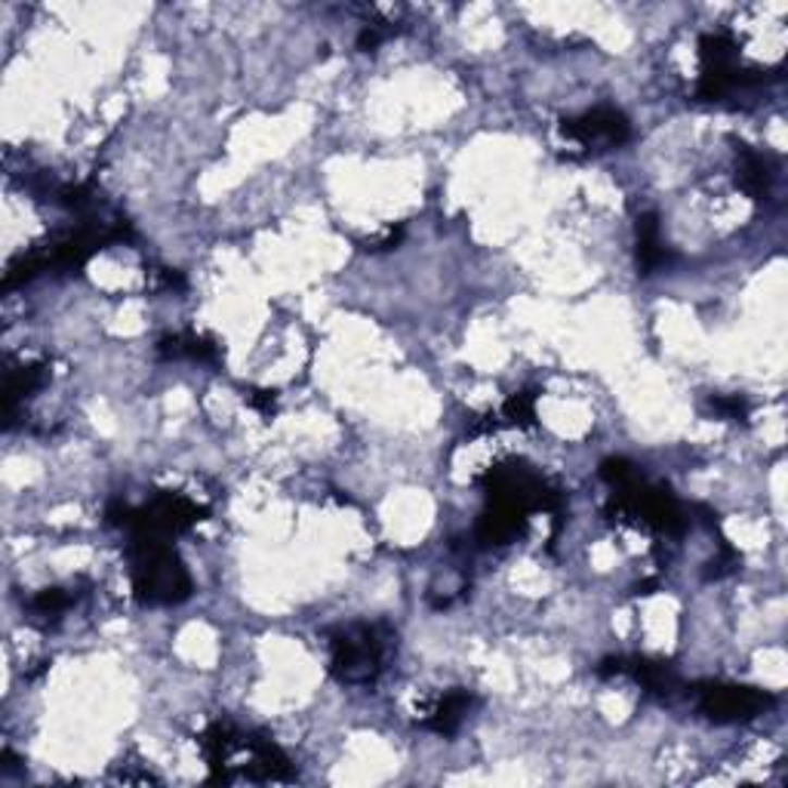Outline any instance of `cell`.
Wrapping results in <instances>:
<instances>
[{
	"instance_id": "obj_3",
	"label": "cell",
	"mask_w": 788,
	"mask_h": 788,
	"mask_svg": "<svg viewBox=\"0 0 788 788\" xmlns=\"http://www.w3.org/2000/svg\"><path fill=\"white\" fill-rule=\"evenodd\" d=\"M693 697H697L699 712L712 721H749L773 705V697L767 690L734 687V684H699Z\"/></svg>"
},
{
	"instance_id": "obj_10",
	"label": "cell",
	"mask_w": 788,
	"mask_h": 788,
	"mask_svg": "<svg viewBox=\"0 0 788 788\" xmlns=\"http://www.w3.org/2000/svg\"><path fill=\"white\" fill-rule=\"evenodd\" d=\"M500 416L508 422V426H518V429L537 426V394L530 392L512 394V397L502 404Z\"/></svg>"
},
{
	"instance_id": "obj_6",
	"label": "cell",
	"mask_w": 788,
	"mask_h": 788,
	"mask_svg": "<svg viewBox=\"0 0 788 788\" xmlns=\"http://www.w3.org/2000/svg\"><path fill=\"white\" fill-rule=\"evenodd\" d=\"M623 675H631L635 681L644 687L647 693H656V697H672V693L681 687L672 665L656 663V660H644V656H626Z\"/></svg>"
},
{
	"instance_id": "obj_1",
	"label": "cell",
	"mask_w": 788,
	"mask_h": 788,
	"mask_svg": "<svg viewBox=\"0 0 788 788\" xmlns=\"http://www.w3.org/2000/svg\"><path fill=\"white\" fill-rule=\"evenodd\" d=\"M133 591L143 604H180L192 594V576L161 537H133Z\"/></svg>"
},
{
	"instance_id": "obj_12",
	"label": "cell",
	"mask_w": 788,
	"mask_h": 788,
	"mask_svg": "<svg viewBox=\"0 0 788 788\" xmlns=\"http://www.w3.org/2000/svg\"><path fill=\"white\" fill-rule=\"evenodd\" d=\"M712 407H715V413H721L724 419H734V422H742V419L749 416V404H746V397H739V394L712 397Z\"/></svg>"
},
{
	"instance_id": "obj_9",
	"label": "cell",
	"mask_w": 788,
	"mask_h": 788,
	"mask_svg": "<svg viewBox=\"0 0 788 788\" xmlns=\"http://www.w3.org/2000/svg\"><path fill=\"white\" fill-rule=\"evenodd\" d=\"M736 182H739V188H742L746 195L764 197L773 185L771 163L764 161L758 151L742 148V151H739V176H736Z\"/></svg>"
},
{
	"instance_id": "obj_7",
	"label": "cell",
	"mask_w": 788,
	"mask_h": 788,
	"mask_svg": "<svg viewBox=\"0 0 788 788\" xmlns=\"http://www.w3.org/2000/svg\"><path fill=\"white\" fill-rule=\"evenodd\" d=\"M638 269L644 274H653L663 266L672 262V253L663 247V237H660V219L656 213H641L638 216Z\"/></svg>"
},
{
	"instance_id": "obj_5",
	"label": "cell",
	"mask_w": 788,
	"mask_h": 788,
	"mask_svg": "<svg viewBox=\"0 0 788 788\" xmlns=\"http://www.w3.org/2000/svg\"><path fill=\"white\" fill-rule=\"evenodd\" d=\"M468 709H471V693H468V690H450V693L434 699L429 709H426L422 727L438 736L456 734L459 724H463V717L468 715Z\"/></svg>"
},
{
	"instance_id": "obj_13",
	"label": "cell",
	"mask_w": 788,
	"mask_h": 788,
	"mask_svg": "<svg viewBox=\"0 0 788 788\" xmlns=\"http://www.w3.org/2000/svg\"><path fill=\"white\" fill-rule=\"evenodd\" d=\"M250 407H256V410H262L266 416H271L274 413V392H250Z\"/></svg>"
},
{
	"instance_id": "obj_2",
	"label": "cell",
	"mask_w": 788,
	"mask_h": 788,
	"mask_svg": "<svg viewBox=\"0 0 788 788\" xmlns=\"http://www.w3.org/2000/svg\"><path fill=\"white\" fill-rule=\"evenodd\" d=\"M389 631L382 626H348L330 638V672L342 684H373L385 668Z\"/></svg>"
},
{
	"instance_id": "obj_4",
	"label": "cell",
	"mask_w": 788,
	"mask_h": 788,
	"mask_svg": "<svg viewBox=\"0 0 788 788\" xmlns=\"http://www.w3.org/2000/svg\"><path fill=\"white\" fill-rule=\"evenodd\" d=\"M561 133L582 148H616L628 139V118L616 108H594L564 121Z\"/></svg>"
},
{
	"instance_id": "obj_8",
	"label": "cell",
	"mask_w": 788,
	"mask_h": 788,
	"mask_svg": "<svg viewBox=\"0 0 788 788\" xmlns=\"http://www.w3.org/2000/svg\"><path fill=\"white\" fill-rule=\"evenodd\" d=\"M161 358H192L204 360V364H213L219 358V345L207 340V336H197V333H176V336H167L158 345Z\"/></svg>"
},
{
	"instance_id": "obj_11",
	"label": "cell",
	"mask_w": 788,
	"mask_h": 788,
	"mask_svg": "<svg viewBox=\"0 0 788 788\" xmlns=\"http://www.w3.org/2000/svg\"><path fill=\"white\" fill-rule=\"evenodd\" d=\"M72 604H74L72 591L47 589V591H40V594H35V598H32L28 610L35 613L37 619H59V616H62L65 610L72 607Z\"/></svg>"
}]
</instances>
